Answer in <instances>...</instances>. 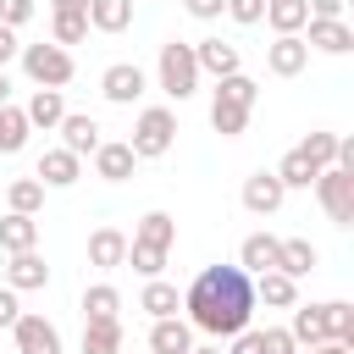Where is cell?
<instances>
[{
	"mask_svg": "<svg viewBox=\"0 0 354 354\" xmlns=\"http://www.w3.org/2000/svg\"><path fill=\"white\" fill-rule=\"evenodd\" d=\"M183 310H188V326L205 332V337H232L249 326L254 315V277L243 266H205L188 293H183Z\"/></svg>",
	"mask_w": 354,
	"mask_h": 354,
	"instance_id": "cell-1",
	"label": "cell"
},
{
	"mask_svg": "<svg viewBox=\"0 0 354 354\" xmlns=\"http://www.w3.org/2000/svg\"><path fill=\"white\" fill-rule=\"evenodd\" d=\"M199 61H194V44H183V39H166L160 44V61H155V83H160V94L166 100H194L199 94Z\"/></svg>",
	"mask_w": 354,
	"mask_h": 354,
	"instance_id": "cell-2",
	"label": "cell"
},
{
	"mask_svg": "<svg viewBox=\"0 0 354 354\" xmlns=\"http://www.w3.org/2000/svg\"><path fill=\"white\" fill-rule=\"evenodd\" d=\"M17 61H22V72H28L33 88H66V83L77 77L72 50H61V44H22Z\"/></svg>",
	"mask_w": 354,
	"mask_h": 354,
	"instance_id": "cell-3",
	"label": "cell"
},
{
	"mask_svg": "<svg viewBox=\"0 0 354 354\" xmlns=\"http://www.w3.org/2000/svg\"><path fill=\"white\" fill-rule=\"evenodd\" d=\"M171 144H177V111H171V105H144L138 122H133L127 149H133L138 160H155V155H166Z\"/></svg>",
	"mask_w": 354,
	"mask_h": 354,
	"instance_id": "cell-4",
	"label": "cell"
},
{
	"mask_svg": "<svg viewBox=\"0 0 354 354\" xmlns=\"http://www.w3.org/2000/svg\"><path fill=\"white\" fill-rule=\"evenodd\" d=\"M315 199H321V210L337 221V227H348L354 221V171H343V166H326L315 183Z\"/></svg>",
	"mask_w": 354,
	"mask_h": 354,
	"instance_id": "cell-5",
	"label": "cell"
},
{
	"mask_svg": "<svg viewBox=\"0 0 354 354\" xmlns=\"http://www.w3.org/2000/svg\"><path fill=\"white\" fill-rule=\"evenodd\" d=\"M11 343H17V354H61L55 321L50 315H28V310L11 321Z\"/></svg>",
	"mask_w": 354,
	"mask_h": 354,
	"instance_id": "cell-6",
	"label": "cell"
},
{
	"mask_svg": "<svg viewBox=\"0 0 354 354\" xmlns=\"http://www.w3.org/2000/svg\"><path fill=\"white\" fill-rule=\"evenodd\" d=\"M299 33H304V44L321 50V55H348V50H354V28H348L343 17H310Z\"/></svg>",
	"mask_w": 354,
	"mask_h": 354,
	"instance_id": "cell-7",
	"label": "cell"
},
{
	"mask_svg": "<svg viewBox=\"0 0 354 354\" xmlns=\"http://www.w3.org/2000/svg\"><path fill=\"white\" fill-rule=\"evenodd\" d=\"M304 66H310L304 33H277V39L266 44V72H271V77H299Z\"/></svg>",
	"mask_w": 354,
	"mask_h": 354,
	"instance_id": "cell-8",
	"label": "cell"
},
{
	"mask_svg": "<svg viewBox=\"0 0 354 354\" xmlns=\"http://www.w3.org/2000/svg\"><path fill=\"white\" fill-rule=\"evenodd\" d=\"M282 199H288V188L277 183V171H266V166H260V171H249V177H243V210H249V216H277V210H282Z\"/></svg>",
	"mask_w": 354,
	"mask_h": 354,
	"instance_id": "cell-9",
	"label": "cell"
},
{
	"mask_svg": "<svg viewBox=\"0 0 354 354\" xmlns=\"http://www.w3.org/2000/svg\"><path fill=\"white\" fill-rule=\"evenodd\" d=\"M144 88H149V77H144V66H133V61H116V66H105V77H100V94H105L111 105H133Z\"/></svg>",
	"mask_w": 354,
	"mask_h": 354,
	"instance_id": "cell-10",
	"label": "cell"
},
{
	"mask_svg": "<svg viewBox=\"0 0 354 354\" xmlns=\"http://www.w3.org/2000/svg\"><path fill=\"white\" fill-rule=\"evenodd\" d=\"M194 61H199V72H210V77H232V72H243L238 44H227V39H216V33L194 44Z\"/></svg>",
	"mask_w": 354,
	"mask_h": 354,
	"instance_id": "cell-11",
	"label": "cell"
},
{
	"mask_svg": "<svg viewBox=\"0 0 354 354\" xmlns=\"http://www.w3.org/2000/svg\"><path fill=\"white\" fill-rule=\"evenodd\" d=\"M133 166H138V155L127 149V138H100V149H94V177H105V183H127Z\"/></svg>",
	"mask_w": 354,
	"mask_h": 354,
	"instance_id": "cell-12",
	"label": "cell"
},
{
	"mask_svg": "<svg viewBox=\"0 0 354 354\" xmlns=\"http://www.w3.org/2000/svg\"><path fill=\"white\" fill-rule=\"evenodd\" d=\"M6 288H17V293H39V288H50V266H44V254H39V249L11 254V266H6Z\"/></svg>",
	"mask_w": 354,
	"mask_h": 354,
	"instance_id": "cell-13",
	"label": "cell"
},
{
	"mask_svg": "<svg viewBox=\"0 0 354 354\" xmlns=\"http://www.w3.org/2000/svg\"><path fill=\"white\" fill-rule=\"evenodd\" d=\"M88 266H100V271L127 266V232L122 227H94L88 232Z\"/></svg>",
	"mask_w": 354,
	"mask_h": 354,
	"instance_id": "cell-14",
	"label": "cell"
},
{
	"mask_svg": "<svg viewBox=\"0 0 354 354\" xmlns=\"http://www.w3.org/2000/svg\"><path fill=\"white\" fill-rule=\"evenodd\" d=\"M277 260H282V238H271V232H249V238L238 243V266H243L249 277L277 271Z\"/></svg>",
	"mask_w": 354,
	"mask_h": 354,
	"instance_id": "cell-15",
	"label": "cell"
},
{
	"mask_svg": "<svg viewBox=\"0 0 354 354\" xmlns=\"http://www.w3.org/2000/svg\"><path fill=\"white\" fill-rule=\"evenodd\" d=\"M61 149H72L77 160L94 155V149H100V122L83 116V111H66V116H61Z\"/></svg>",
	"mask_w": 354,
	"mask_h": 354,
	"instance_id": "cell-16",
	"label": "cell"
},
{
	"mask_svg": "<svg viewBox=\"0 0 354 354\" xmlns=\"http://www.w3.org/2000/svg\"><path fill=\"white\" fill-rule=\"evenodd\" d=\"M44 188H72L77 177H83V160L72 155V149H44L39 155V171H33Z\"/></svg>",
	"mask_w": 354,
	"mask_h": 354,
	"instance_id": "cell-17",
	"label": "cell"
},
{
	"mask_svg": "<svg viewBox=\"0 0 354 354\" xmlns=\"http://www.w3.org/2000/svg\"><path fill=\"white\" fill-rule=\"evenodd\" d=\"M194 348V326L183 315H160L149 326V354H188Z\"/></svg>",
	"mask_w": 354,
	"mask_h": 354,
	"instance_id": "cell-18",
	"label": "cell"
},
{
	"mask_svg": "<svg viewBox=\"0 0 354 354\" xmlns=\"http://www.w3.org/2000/svg\"><path fill=\"white\" fill-rule=\"evenodd\" d=\"M249 111H254V105H243V100H232V94H221V88L210 94V127H216L221 138H238V133L249 127Z\"/></svg>",
	"mask_w": 354,
	"mask_h": 354,
	"instance_id": "cell-19",
	"label": "cell"
},
{
	"mask_svg": "<svg viewBox=\"0 0 354 354\" xmlns=\"http://www.w3.org/2000/svg\"><path fill=\"white\" fill-rule=\"evenodd\" d=\"M254 304L293 310V304H299V282H293L288 271H260V277H254Z\"/></svg>",
	"mask_w": 354,
	"mask_h": 354,
	"instance_id": "cell-20",
	"label": "cell"
},
{
	"mask_svg": "<svg viewBox=\"0 0 354 354\" xmlns=\"http://www.w3.org/2000/svg\"><path fill=\"white\" fill-rule=\"evenodd\" d=\"M293 343L299 348H315V343H332L326 337V304H293V321H288Z\"/></svg>",
	"mask_w": 354,
	"mask_h": 354,
	"instance_id": "cell-21",
	"label": "cell"
},
{
	"mask_svg": "<svg viewBox=\"0 0 354 354\" xmlns=\"http://www.w3.org/2000/svg\"><path fill=\"white\" fill-rule=\"evenodd\" d=\"M0 249H6V254H22V249H39V216H22V210H6V216H0Z\"/></svg>",
	"mask_w": 354,
	"mask_h": 354,
	"instance_id": "cell-22",
	"label": "cell"
},
{
	"mask_svg": "<svg viewBox=\"0 0 354 354\" xmlns=\"http://www.w3.org/2000/svg\"><path fill=\"white\" fill-rule=\"evenodd\" d=\"M88 28L94 33H127L133 28V0H88Z\"/></svg>",
	"mask_w": 354,
	"mask_h": 354,
	"instance_id": "cell-23",
	"label": "cell"
},
{
	"mask_svg": "<svg viewBox=\"0 0 354 354\" xmlns=\"http://www.w3.org/2000/svg\"><path fill=\"white\" fill-rule=\"evenodd\" d=\"M28 111V127H61V116H66V100H61V88H33V100L22 105Z\"/></svg>",
	"mask_w": 354,
	"mask_h": 354,
	"instance_id": "cell-24",
	"label": "cell"
},
{
	"mask_svg": "<svg viewBox=\"0 0 354 354\" xmlns=\"http://www.w3.org/2000/svg\"><path fill=\"white\" fill-rule=\"evenodd\" d=\"M271 171H277V183H282V188H310V183L321 177V166H315V160H310L299 144H293V149H288V155H282Z\"/></svg>",
	"mask_w": 354,
	"mask_h": 354,
	"instance_id": "cell-25",
	"label": "cell"
},
{
	"mask_svg": "<svg viewBox=\"0 0 354 354\" xmlns=\"http://www.w3.org/2000/svg\"><path fill=\"white\" fill-rule=\"evenodd\" d=\"M315 266H321V249H315L310 238H282V260H277V271H288V277L299 282V277H310Z\"/></svg>",
	"mask_w": 354,
	"mask_h": 354,
	"instance_id": "cell-26",
	"label": "cell"
},
{
	"mask_svg": "<svg viewBox=\"0 0 354 354\" xmlns=\"http://www.w3.org/2000/svg\"><path fill=\"white\" fill-rule=\"evenodd\" d=\"M138 310H149V321L177 315V310H183V293H177L166 277H149V282H144V293H138Z\"/></svg>",
	"mask_w": 354,
	"mask_h": 354,
	"instance_id": "cell-27",
	"label": "cell"
},
{
	"mask_svg": "<svg viewBox=\"0 0 354 354\" xmlns=\"http://www.w3.org/2000/svg\"><path fill=\"white\" fill-rule=\"evenodd\" d=\"M83 354H122V315L83 321Z\"/></svg>",
	"mask_w": 354,
	"mask_h": 354,
	"instance_id": "cell-28",
	"label": "cell"
},
{
	"mask_svg": "<svg viewBox=\"0 0 354 354\" xmlns=\"http://www.w3.org/2000/svg\"><path fill=\"white\" fill-rule=\"evenodd\" d=\"M271 33H299L310 22V6L304 0H266V17H260Z\"/></svg>",
	"mask_w": 354,
	"mask_h": 354,
	"instance_id": "cell-29",
	"label": "cell"
},
{
	"mask_svg": "<svg viewBox=\"0 0 354 354\" xmlns=\"http://www.w3.org/2000/svg\"><path fill=\"white\" fill-rule=\"evenodd\" d=\"M88 39V11H50V44L72 50Z\"/></svg>",
	"mask_w": 354,
	"mask_h": 354,
	"instance_id": "cell-30",
	"label": "cell"
},
{
	"mask_svg": "<svg viewBox=\"0 0 354 354\" xmlns=\"http://www.w3.org/2000/svg\"><path fill=\"white\" fill-rule=\"evenodd\" d=\"M133 243H155V249H171V243H177V221H171L166 210H149V216H138V227H133Z\"/></svg>",
	"mask_w": 354,
	"mask_h": 354,
	"instance_id": "cell-31",
	"label": "cell"
},
{
	"mask_svg": "<svg viewBox=\"0 0 354 354\" xmlns=\"http://www.w3.org/2000/svg\"><path fill=\"white\" fill-rule=\"evenodd\" d=\"M28 133H33V127H28V111L6 100V105H0V155H17V149L28 144Z\"/></svg>",
	"mask_w": 354,
	"mask_h": 354,
	"instance_id": "cell-32",
	"label": "cell"
},
{
	"mask_svg": "<svg viewBox=\"0 0 354 354\" xmlns=\"http://www.w3.org/2000/svg\"><path fill=\"white\" fill-rule=\"evenodd\" d=\"M6 210H22V216H39V205H44V183L39 177H17V183H6V199H0Z\"/></svg>",
	"mask_w": 354,
	"mask_h": 354,
	"instance_id": "cell-33",
	"label": "cell"
},
{
	"mask_svg": "<svg viewBox=\"0 0 354 354\" xmlns=\"http://www.w3.org/2000/svg\"><path fill=\"white\" fill-rule=\"evenodd\" d=\"M116 310H122V293H116L111 282L83 288V321H105V315H116Z\"/></svg>",
	"mask_w": 354,
	"mask_h": 354,
	"instance_id": "cell-34",
	"label": "cell"
},
{
	"mask_svg": "<svg viewBox=\"0 0 354 354\" xmlns=\"http://www.w3.org/2000/svg\"><path fill=\"white\" fill-rule=\"evenodd\" d=\"M166 254H171V249H155V243H133V238H127V266H133L144 282L166 271Z\"/></svg>",
	"mask_w": 354,
	"mask_h": 354,
	"instance_id": "cell-35",
	"label": "cell"
},
{
	"mask_svg": "<svg viewBox=\"0 0 354 354\" xmlns=\"http://www.w3.org/2000/svg\"><path fill=\"white\" fill-rule=\"evenodd\" d=\"M326 337L354 348V304L348 299H326Z\"/></svg>",
	"mask_w": 354,
	"mask_h": 354,
	"instance_id": "cell-36",
	"label": "cell"
},
{
	"mask_svg": "<svg viewBox=\"0 0 354 354\" xmlns=\"http://www.w3.org/2000/svg\"><path fill=\"white\" fill-rule=\"evenodd\" d=\"M299 149H304V155L326 171V166L337 160V133H321V127H315V133H304V144H299Z\"/></svg>",
	"mask_w": 354,
	"mask_h": 354,
	"instance_id": "cell-37",
	"label": "cell"
},
{
	"mask_svg": "<svg viewBox=\"0 0 354 354\" xmlns=\"http://www.w3.org/2000/svg\"><path fill=\"white\" fill-rule=\"evenodd\" d=\"M260 348H266V354H293L299 343H293L288 326H266V332H260Z\"/></svg>",
	"mask_w": 354,
	"mask_h": 354,
	"instance_id": "cell-38",
	"label": "cell"
},
{
	"mask_svg": "<svg viewBox=\"0 0 354 354\" xmlns=\"http://www.w3.org/2000/svg\"><path fill=\"white\" fill-rule=\"evenodd\" d=\"M227 17L243 22V28H254V22L266 17V0H227Z\"/></svg>",
	"mask_w": 354,
	"mask_h": 354,
	"instance_id": "cell-39",
	"label": "cell"
},
{
	"mask_svg": "<svg viewBox=\"0 0 354 354\" xmlns=\"http://www.w3.org/2000/svg\"><path fill=\"white\" fill-rule=\"evenodd\" d=\"M33 11H39L33 0H0V22H6V28H22V22H33Z\"/></svg>",
	"mask_w": 354,
	"mask_h": 354,
	"instance_id": "cell-40",
	"label": "cell"
},
{
	"mask_svg": "<svg viewBox=\"0 0 354 354\" xmlns=\"http://www.w3.org/2000/svg\"><path fill=\"white\" fill-rule=\"evenodd\" d=\"M227 343H232L227 354H266V348H260V332H254V326H243V332H232Z\"/></svg>",
	"mask_w": 354,
	"mask_h": 354,
	"instance_id": "cell-41",
	"label": "cell"
},
{
	"mask_svg": "<svg viewBox=\"0 0 354 354\" xmlns=\"http://www.w3.org/2000/svg\"><path fill=\"white\" fill-rule=\"evenodd\" d=\"M183 11H188V17H199V22H216V17L227 11V0H183Z\"/></svg>",
	"mask_w": 354,
	"mask_h": 354,
	"instance_id": "cell-42",
	"label": "cell"
},
{
	"mask_svg": "<svg viewBox=\"0 0 354 354\" xmlns=\"http://www.w3.org/2000/svg\"><path fill=\"white\" fill-rule=\"evenodd\" d=\"M22 315V304H17V288H0V326H11Z\"/></svg>",
	"mask_w": 354,
	"mask_h": 354,
	"instance_id": "cell-43",
	"label": "cell"
},
{
	"mask_svg": "<svg viewBox=\"0 0 354 354\" xmlns=\"http://www.w3.org/2000/svg\"><path fill=\"white\" fill-rule=\"evenodd\" d=\"M17 50H22V44H17V28H6V22H0V66H6V61H17Z\"/></svg>",
	"mask_w": 354,
	"mask_h": 354,
	"instance_id": "cell-44",
	"label": "cell"
},
{
	"mask_svg": "<svg viewBox=\"0 0 354 354\" xmlns=\"http://www.w3.org/2000/svg\"><path fill=\"white\" fill-rule=\"evenodd\" d=\"M310 17H343V0H304Z\"/></svg>",
	"mask_w": 354,
	"mask_h": 354,
	"instance_id": "cell-45",
	"label": "cell"
},
{
	"mask_svg": "<svg viewBox=\"0 0 354 354\" xmlns=\"http://www.w3.org/2000/svg\"><path fill=\"white\" fill-rule=\"evenodd\" d=\"M50 11H88V0H50Z\"/></svg>",
	"mask_w": 354,
	"mask_h": 354,
	"instance_id": "cell-46",
	"label": "cell"
},
{
	"mask_svg": "<svg viewBox=\"0 0 354 354\" xmlns=\"http://www.w3.org/2000/svg\"><path fill=\"white\" fill-rule=\"evenodd\" d=\"M11 100V77H6V66H0V105Z\"/></svg>",
	"mask_w": 354,
	"mask_h": 354,
	"instance_id": "cell-47",
	"label": "cell"
},
{
	"mask_svg": "<svg viewBox=\"0 0 354 354\" xmlns=\"http://www.w3.org/2000/svg\"><path fill=\"white\" fill-rule=\"evenodd\" d=\"M293 354H326V348H321V343H315V348H293Z\"/></svg>",
	"mask_w": 354,
	"mask_h": 354,
	"instance_id": "cell-48",
	"label": "cell"
},
{
	"mask_svg": "<svg viewBox=\"0 0 354 354\" xmlns=\"http://www.w3.org/2000/svg\"><path fill=\"white\" fill-rule=\"evenodd\" d=\"M188 354H221V348H188Z\"/></svg>",
	"mask_w": 354,
	"mask_h": 354,
	"instance_id": "cell-49",
	"label": "cell"
},
{
	"mask_svg": "<svg viewBox=\"0 0 354 354\" xmlns=\"http://www.w3.org/2000/svg\"><path fill=\"white\" fill-rule=\"evenodd\" d=\"M0 199H6V183H0Z\"/></svg>",
	"mask_w": 354,
	"mask_h": 354,
	"instance_id": "cell-50",
	"label": "cell"
}]
</instances>
